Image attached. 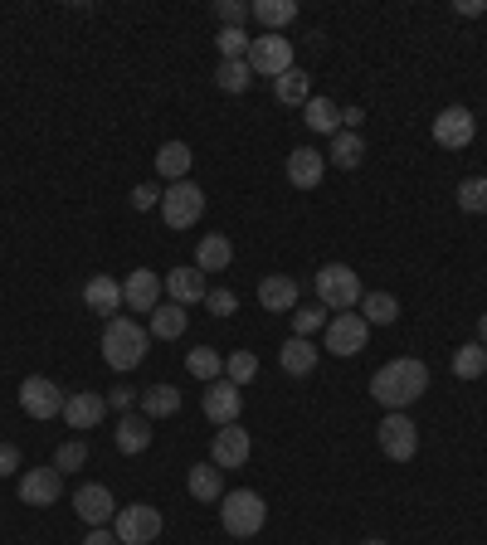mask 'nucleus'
<instances>
[{"instance_id":"nucleus-1","label":"nucleus","mask_w":487,"mask_h":545,"mask_svg":"<svg viewBox=\"0 0 487 545\" xmlns=\"http://www.w3.org/2000/svg\"><path fill=\"white\" fill-rule=\"evenodd\" d=\"M429 390V370H424V361H390V365H380L371 375V395L375 404H385L390 414H405L419 395Z\"/></svg>"},{"instance_id":"nucleus-2","label":"nucleus","mask_w":487,"mask_h":545,"mask_svg":"<svg viewBox=\"0 0 487 545\" xmlns=\"http://www.w3.org/2000/svg\"><path fill=\"white\" fill-rule=\"evenodd\" d=\"M147 341H151L147 327H137L132 317H113L103 327V361L127 375V370H137V365L147 361Z\"/></svg>"},{"instance_id":"nucleus-3","label":"nucleus","mask_w":487,"mask_h":545,"mask_svg":"<svg viewBox=\"0 0 487 545\" xmlns=\"http://www.w3.org/2000/svg\"><path fill=\"white\" fill-rule=\"evenodd\" d=\"M220 521H225L229 536L249 541V536H259V531H263V521H268V507H263L259 492L239 487V492H225V497H220Z\"/></svg>"},{"instance_id":"nucleus-4","label":"nucleus","mask_w":487,"mask_h":545,"mask_svg":"<svg viewBox=\"0 0 487 545\" xmlns=\"http://www.w3.org/2000/svg\"><path fill=\"white\" fill-rule=\"evenodd\" d=\"M312 283H317V302L332 307V312L361 307V278H356V268H346V263H322V273H317Z\"/></svg>"},{"instance_id":"nucleus-5","label":"nucleus","mask_w":487,"mask_h":545,"mask_svg":"<svg viewBox=\"0 0 487 545\" xmlns=\"http://www.w3.org/2000/svg\"><path fill=\"white\" fill-rule=\"evenodd\" d=\"M366 341H371V327H366V317L361 312H337L327 327H322V346L332 351V356H361L366 351Z\"/></svg>"},{"instance_id":"nucleus-6","label":"nucleus","mask_w":487,"mask_h":545,"mask_svg":"<svg viewBox=\"0 0 487 545\" xmlns=\"http://www.w3.org/2000/svg\"><path fill=\"white\" fill-rule=\"evenodd\" d=\"M161 511L147 507V502H132V507H117L113 516V536L122 545H151L156 536H161Z\"/></svg>"},{"instance_id":"nucleus-7","label":"nucleus","mask_w":487,"mask_h":545,"mask_svg":"<svg viewBox=\"0 0 487 545\" xmlns=\"http://www.w3.org/2000/svg\"><path fill=\"white\" fill-rule=\"evenodd\" d=\"M200 215H205V190H200V185L195 181L166 185V195H161V219H166V229H190Z\"/></svg>"},{"instance_id":"nucleus-8","label":"nucleus","mask_w":487,"mask_h":545,"mask_svg":"<svg viewBox=\"0 0 487 545\" xmlns=\"http://www.w3.org/2000/svg\"><path fill=\"white\" fill-rule=\"evenodd\" d=\"M375 438H380V453H385L390 463H410L414 453H419V429H414L410 414H385L380 429H375Z\"/></svg>"},{"instance_id":"nucleus-9","label":"nucleus","mask_w":487,"mask_h":545,"mask_svg":"<svg viewBox=\"0 0 487 545\" xmlns=\"http://www.w3.org/2000/svg\"><path fill=\"white\" fill-rule=\"evenodd\" d=\"M64 404H69V395H64L49 375H30V380L20 385V409H25L30 419H59Z\"/></svg>"},{"instance_id":"nucleus-10","label":"nucleus","mask_w":487,"mask_h":545,"mask_svg":"<svg viewBox=\"0 0 487 545\" xmlns=\"http://www.w3.org/2000/svg\"><path fill=\"white\" fill-rule=\"evenodd\" d=\"M249 69L263 73V78H283L293 69V39L283 35H259L249 44Z\"/></svg>"},{"instance_id":"nucleus-11","label":"nucleus","mask_w":487,"mask_h":545,"mask_svg":"<svg viewBox=\"0 0 487 545\" xmlns=\"http://www.w3.org/2000/svg\"><path fill=\"white\" fill-rule=\"evenodd\" d=\"M473 137H478V117L463 108V103H453V108H444L434 117V142L439 146L463 151V146H473Z\"/></svg>"},{"instance_id":"nucleus-12","label":"nucleus","mask_w":487,"mask_h":545,"mask_svg":"<svg viewBox=\"0 0 487 545\" xmlns=\"http://www.w3.org/2000/svg\"><path fill=\"white\" fill-rule=\"evenodd\" d=\"M239 409H244V390H239L234 380L220 375V380L205 385V419H210V424H220V429H225V424H239Z\"/></svg>"},{"instance_id":"nucleus-13","label":"nucleus","mask_w":487,"mask_h":545,"mask_svg":"<svg viewBox=\"0 0 487 545\" xmlns=\"http://www.w3.org/2000/svg\"><path fill=\"white\" fill-rule=\"evenodd\" d=\"M249 453H254V438H249V429H239V424H225V429L215 434V443H210V463H215L220 473H225V468H244Z\"/></svg>"},{"instance_id":"nucleus-14","label":"nucleus","mask_w":487,"mask_h":545,"mask_svg":"<svg viewBox=\"0 0 487 545\" xmlns=\"http://www.w3.org/2000/svg\"><path fill=\"white\" fill-rule=\"evenodd\" d=\"M122 307H127V312H156V307H161V273L132 268L127 283H122Z\"/></svg>"},{"instance_id":"nucleus-15","label":"nucleus","mask_w":487,"mask_h":545,"mask_svg":"<svg viewBox=\"0 0 487 545\" xmlns=\"http://www.w3.org/2000/svg\"><path fill=\"white\" fill-rule=\"evenodd\" d=\"M59 492H64V473L59 468H30L20 477V502L25 507H54Z\"/></svg>"},{"instance_id":"nucleus-16","label":"nucleus","mask_w":487,"mask_h":545,"mask_svg":"<svg viewBox=\"0 0 487 545\" xmlns=\"http://www.w3.org/2000/svg\"><path fill=\"white\" fill-rule=\"evenodd\" d=\"M74 511L88 521V526H108V521L117 516V502L103 482H88V487H78L74 492Z\"/></svg>"},{"instance_id":"nucleus-17","label":"nucleus","mask_w":487,"mask_h":545,"mask_svg":"<svg viewBox=\"0 0 487 545\" xmlns=\"http://www.w3.org/2000/svg\"><path fill=\"white\" fill-rule=\"evenodd\" d=\"M103 414H108V395H93V390H78L64 404V424L69 429H98Z\"/></svg>"},{"instance_id":"nucleus-18","label":"nucleus","mask_w":487,"mask_h":545,"mask_svg":"<svg viewBox=\"0 0 487 545\" xmlns=\"http://www.w3.org/2000/svg\"><path fill=\"white\" fill-rule=\"evenodd\" d=\"M83 302H88V312H98V317H108V322H113L117 312H122V283H117L113 273H98V278H88Z\"/></svg>"},{"instance_id":"nucleus-19","label":"nucleus","mask_w":487,"mask_h":545,"mask_svg":"<svg viewBox=\"0 0 487 545\" xmlns=\"http://www.w3.org/2000/svg\"><path fill=\"white\" fill-rule=\"evenodd\" d=\"M322 171H327V156H322L317 146H298V151L288 156V181L298 185V190L322 185Z\"/></svg>"},{"instance_id":"nucleus-20","label":"nucleus","mask_w":487,"mask_h":545,"mask_svg":"<svg viewBox=\"0 0 487 545\" xmlns=\"http://www.w3.org/2000/svg\"><path fill=\"white\" fill-rule=\"evenodd\" d=\"M317 356H322V351H317V346H312V336H288V341H283V351H278V365H283V375H312V370H317Z\"/></svg>"},{"instance_id":"nucleus-21","label":"nucleus","mask_w":487,"mask_h":545,"mask_svg":"<svg viewBox=\"0 0 487 545\" xmlns=\"http://www.w3.org/2000/svg\"><path fill=\"white\" fill-rule=\"evenodd\" d=\"M273 98H278L283 108H307V98H312V73L293 64L283 78H273Z\"/></svg>"},{"instance_id":"nucleus-22","label":"nucleus","mask_w":487,"mask_h":545,"mask_svg":"<svg viewBox=\"0 0 487 545\" xmlns=\"http://www.w3.org/2000/svg\"><path fill=\"white\" fill-rule=\"evenodd\" d=\"M259 302H263V312H293L298 307V283L283 278V273H268L259 283Z\"/></svg>"},{"instance_id":"nucleus-23","label":"nucleus","mask_w":487,"mask_h":545,"mask_svg":"<svg viewBox=\"0 0 487 545\" xmlns=\"http://www.w3.org/2000/svg\"><path fill=\"white\" fill-rule=\"evenodd\" d=\"M166 292H171V302H181V307H190V302H205V273L200 268H171L166 273Z\"/></svg>"},{"instance_id":"nucleus-24","label":"nucleus","mask_w":487,"mask_h":545,"mask_svg":"<svg viewBox=\"0 0 487 545\" xmlns=\"http://www.w3.org/2000/svg\"><path fill=\"white\" fill-rule=\"evenodd\" d=\"M113 443L122 453H147L151 448V419L147 414H122V424L113 429Z\"/></svg>"},{"instance_id":"nucleus-25","label":"nucleus","mask_w":487,"mask_h":545,"mask_svg":"<svg viewBox=\"0 0 487 545\" xmlns=\"http://www.w3.org/2000/svg\"><path fill=\"white\" fill-rule=\"evenodd\" d=\"M190 161H195V156H190L186 142H161V151H156V176H161V181H171V185L186 181Z\"/></svg>"},{"instance_id":"nucleus-26","label":"nucleus","mask_w":487,"mask_h":545,"mask_svg":"<svg viewBox=\"0 0 487 545\" xmlns=\"http://www.w3.org/2000/svg\"><path fill=\"white\" fill-rule=\"evenodd\" d=\"M186 487L195 502H220V497H225V473H220L215 463H195L186 477Z\"/></svg>"},{"instance_id":"nucleus-27","label":"nucleus","mask_w":487,"mask_h":545,"mask_svg":"<svg viewBox=\"0 0 487 545\" xmlns=\"http://www.w3.org/2000/svg\"><path fill=\"white\" fill-rule=\"evenodd\" d=\"M254 20L268 35H283L298 20V0H254Z\"/></svg>"},{"instance_id":"nucleus-28","label":"nucleus","mask_w":487,"mask_h":545,"mask_svg":"<svg viewBox=\"0 0 487 545\" xmlns=\"http://www.w3.org/2000/svg\"><path fill=\"white\" fill-rule=\"evenodd\" d=\"M229 258H234V244H229L225 234H205L200 249H195V268L200 273H225Z\"/></svg>"},{"instance_id":"nucleus-29","label":"nucleus","mask_w":487,"mask_h":545,"mask_svg":"<svg viewBox=\"0 0 487 545\" xmlns=\"http://www.w3.org/2000/svg\"><path fill=\"white\" fill-rule=\"evenodd\" d=\"M361 317H366V327H395L400 322V302L390 292H361Z\"/></svg>"},{"instance_id":"nucleus-30","label":"nucleus","mask_w":487,"mask_h":545,"mask_svg":"<svg viewBox=\"0 0 487 545\" xmlns=\"http://www.w3.org/2000/svg\"><path fill=\"white\" fill-rule=\"evenodd\" d=\"M302 122H307L312 132H322V137H337V132H341V108L332 103V98H307Z\"/></svg>"},{"instance_id":"nucleus-31","label":"nucleus","mask_w":487,"mask_h":545,"mask_svg":"<svg viewBox=\"0 0 487 545\" xmlns=\"http://www.w3.org/2000/svg\"><path fill=\"white\" fill-rule=\"evenodd\" d=\"M327 161L341 166V171H356V166L366 161V142H361V132H337V137H332V151H327Z\"/></svg>"},{"instance_id":"nucleus-32","label":"nucleus","mask_w":487,"mask_h":545,"mask_svg":"<svg viewBox=\"0 0 487 545\" xmlns=\"http://www.w3.org/2000/svg\"><path fill=\"white\" fill-rule=\"evenodd\" d=\"M151 336H161V341L186 336V307H181V302H161V307L151 312Z\"/></svg>"},{"instance_id":"nucleus-33","label":"nucleus","mask_w":487,"mask_h":545,"mask_svg":"<svg viewBox=\"0 0 487 545\" xmlns=\"http://www.w3.org/2000/svg\"><path fill=\"white\" fill-rule=\"evenodd\" d=\"M483 370H487V346L463 341V346L453 351V375H458V380H483Z\"/></svg>"},{"instance_id":"nucleus-34","label":"nucleus","mask_w":487,"mask_h":545,"mask_svg":"<svg viewBox=\"0 0 487 545\" xmlns=\"http://www.w3.org/2000/svg\"><path fill=\"white\" fill-rule=\"evenodd\" d=\"M176 409H181V390L176 385H151V390H142V414L147 419H166Z\"/></svg>"},{"instance_id":"nucleus-35","label":"nucleus","mask_w":487,"mask_h":545,"mask_svg":"<svg viewBox=\"0 0 487 545\" xmlns=\"http://www.w3.org/2000/svg\"><path fill=\"white\" fill-rule=\"evenodd\" d=\"M215 83H220V93H249V83H254V69H249V59H220V69H215Z\"/></svg>"},{"instance_id":"nucleus-36","label":"nucleus","mask_w":487,"mask_h":545,"mask_svg":"<svg viewBox=\"0 0 487 545\" xmlns=\"http://www.w3.org/2000/svg\"><path fill=\"white\" fill-rule=\"evenodd\" d=\"M186 370L195 375V380H205V385H210V380H220V375H225V356H220L215 346H195V351L186 356Z\"/></svg>"},{"instance_id":"nucleus-37","label":"nucleus","mask_w":487,"mask_h":545,"mask_svg":"<svg viewBox=\"0 0 487 545\" xmlns=\"http://www.w3.org/2000/svg\"><path fill=\"white\" fill-rule=\"evenodd\" d=\"M453 200H458L463 215H487V176H468V181H458Z\"/></svg>"},{"instance_id":"nucleus-38","label":"nucleus","mask_w":487,"mask_h":545,"mask_svg":"<svg viewBox=\"0 0 487 545\" xmlns=\"http://www.w3.org/2000/svg\"><path fill=\"white\" fill-rule=\"evenodd\" d=\"M254 375H259V356H254V351H234V356L225 361V380H234L239 390H244Z\"/></svg>"},{"instance_id":"nucleus-39","label":"nucleus","mask_w":487,"mask_h":545,"mask_svg":"<svg viewBox=\"0 0 487 545\" xmlns=\"http://www.w3.org/2000/svg\"><path fill=\"white\" fill-rule=\"evenodd\" d=\"M83 463H88V443H83V438H69V443L54 453V468H59V473H78Z\"/></svg>"},{"instance_id":"nucleus-40","label":"nucleus","mask_w":487,"mask_h":545,"mask_svg":"<svg viewBox=\"0 0 487 545\" xmlns=\"http://www.w3.org/2000/svg\"><path fill=\"white\" fill-rule=\"evenodd\" d=\"M215 15H220L225 30H244V20L254 15V5H244V0H215Z\"/></svg>"},{"instance_id":"nucleus-41","label":"nucleus","mask_w":487,"mask_h":545,"mask_svg":"<svg viewBox=\"0 0 487 545\" xmlns=\"http://www.w3.org/2000/svg\"><path fill=\"white\" fill-rule=\"evenodd\" d=\"M215 44H220V54H225V59H249V44H254V39L244 35V30H220Z\"/></svg>"},{"instance_id":"nucleus-42","label":"nucleus","mask_w":487,"mask_h":545,"mask_svg":"<svg viewBox=\"0 0 487 545\" xmlns=\"http://www.w3.org/2000/svg\"><path fill=\"white\" fill-rule=\"evenodd\" d=\"M234 307H239V302H234V292H229V288H210V292H205V312H210V317H234Z\"/></svg>"},{"instance_id":"nucleus-43","label":"nucleus","mask_w":487,"mask_h":545,"mask_svg":"<svg viewBox=\"0 0 487 545\" xmlns=\"http://www.w3.org/2000/svg\"><path fill=\"white\" fill-rule=\"evenodd\" d=\"M322 327V302L317 307H293V336H312Z\"/></svg>"},{"instance_id":"nucleus-44","label":"nucleus","mask_w":487,"mask_h":545,"mask_svg":"<svg viewBox=\"0 0 487 545\" xmlns=\"http://www.w3.org/2000/svg\"><path fill=\"white\" fill-rule=\"evenodd\" d=\"M161 195H166V190H161V185H137V190H132V210H161Z\"/></svg>"},{"instance_id":"nucleus-45","label":"nucleus","mask_w":487,"mask_h":545,"mask_svg":"<svg viewBox=\"0 0 487 545\" xmlns=\"http://www.w3.org/2000/svg\"><path fill=\"white\" fill-rule=\"evenodd\" d=\"M20 468V448L15 443H0V477H10Z\"/></svg>"},{"instance_id":"nucleus-46","label":"nucleus","mask_w":487,"mask_h":545,"mask_svg":"<svg viewBox=\"0 0 487 545\" xmlns=\"http://www.w3.org/2000/svg\"><path fill=\"white\" fill-rule=\"evenodd\" d=\"M132 404H137V390H127V385H117L113 395H108V409H122V414H127Z\"/></svg>"},{"instance_id":"nucleus-47","label":"nucleus","mask_w":487,"mask_h":545,"mask_svg":"<svg viewBox=\"0 0 487 545\" xmlns=\"http://www.w3.org/2000/svg\"><path fill=\"white\" fill-rule=\"evenodd\" d=\"M361 122H366L361 108H341V132H361Z\"/></svg>"},{"instance_id":"nucleus-48","label":"nucleus","mask_w":487,"mask_h":545,"mask_svg":"<svg viewBox=\"0 0 487 545\" xmlns=\"http://www.w3.org/2000/svg\"><path fill=\"white\" fill-rule=\"evenodd\" d=\"M83 545H122V541H117V536L108 531V526H93V531L83 536Z\"/></svg>"},{"instance_id":"nucleus-49","label":"nucleus","mask_w":487,"mask_h":545,"mask_svg":"<svg viewBox=\"0 0 487 545\" xmlns=\"http://www.w3.org/2000/svg\"><path fill=\"white\" fill-rule=\"evenodd\" d=\"M487 0H458V15H483Z\"/></svg>"},{"instance_id":"nucleus-50","label":"nucleus","mask_w":487,"mask_h":545,"mask_svg":"<svg viewBox=\"0 0 487 545\" xmlns=\"http://www.w3.org/2000/svg\"><path fill=\"white\" fill-rule=\"evenodd\" d=\"M478 346H487V317H478Z\"/></svg>"},{"instance_id":"nucleus-51","label":"nucleus","mask_w":487,"mask_h":545,"mask_svg":"<svg viewBox=\"0 0 487 545\" xmlns=\"http://www.w3.org/2000/svg\"><path fill=\"white\" fill-rule=\"evenodd\" d=\"M361 545H385V541H361Z\"/></svg>"}]
</instances>
